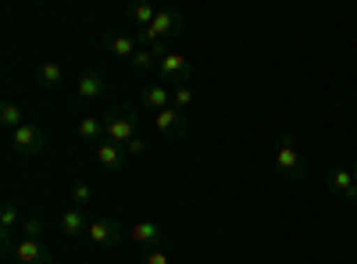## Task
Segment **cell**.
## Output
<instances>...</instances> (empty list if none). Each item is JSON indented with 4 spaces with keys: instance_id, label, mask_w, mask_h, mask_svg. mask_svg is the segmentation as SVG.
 I'll list each match as a JSON object with an SVG mask.
<instances>
[{
    "instance_id": "obj_1",
    "label": "cell",
    "mask_w": 357,
    "mask_h": 264,
    "mask_svg": "<svg viewBox=\"0 0 357 264\" xmlns=\"http://www.w3.org/2000/svg\"><path fill=\"white\" fill-rule=\"evenodd\" d=\"M104 132H107V143H118V146H126L129 139L139 136V114L129 107V104H114L107 107L104 114Z\"/></svg>"
},
{
    "instance_id": "obj_2",
    "label": "cell",
    "mask_w": 357,
    "mask_h": 264,
    "mask_svg": "<svg viewBox=\"0 0 357 264\" xmlns=\"http://www.w3.org/2000/svg\"><path fill=\"white\" fill-rule=\"evenodd\" d=\"M183 29H186V15L175 11V8H165V11H158V18L151 22V29H143V43L154 47V50L165 57V54H168L165 43L175 40L178 33H183Z\"/></svg>"
},
{
    "instance_id": "obj_3",
    "label": "cell",
    "mask_w": 357,
    "mask_h": 264,
    "mask_svg": "<svg viewBox=\"0 0 357 264\" xmlns=\"http://www.w3.org/2000/svg\"><path fill=\"white\" fill-rule=\"evenodd\" d=\"M275 171L282 175V179H301V175L307 171V157H304V150H301V139H296V132H282L279 150H275Z\"/></svg>"
},
{
    "instance_id": "obj_4",
    "label": "cell",
    "mask_w": 357,
    "mask_h": 264,
    "mask_svg": "<svg viewBox=\"0 0 357 264\" xmlns=\"http://www.w3.org/2000/svg\"><path fill=\"white\" fill-rule=\"evenodd\" d=\"M122 236H126V225L118 222V218H97V222H89L86 243H89V250H107Z\"/></svg>"
},
{
    "instance_id": "obj_5",
    "label": "cell",
    "mask_w": 357,
    "mask_h": 264,
    "mask_svg": "<svg viewBox=\"0 0 357 264\" xmlns=\"http://www.w3.org/2000/svg\"><path fill=\"white\" fill-rule=\"evenodd\" d=\"M43 146H47V136H43V129L33 125V122H25L22 129L11 132V150L22 154V157H36V154H43Z\"/></svg>"
},
{
    "instance_id": "obj_6",
    "label": "cell",
    "mask_w": 357,
    "mask_h": 264,
    "mask_svg": "<svg viewBox=\"0 0 357 264\" xmlns=\"http://www.w3.org/2000/svg\"><path fill=\"white\" fill-rule=\"evenodd\" d=\"M107 93V79L100 68H86L75 82V104H93Z\"/></svg>"
},
{
    "instance_id": "obj_7",
    "label": "cell",
    "mask_w": 357,
    "mask_h": 264,
    "mask_svg": "<svg viewBox=\"0 0 357 264\" xmlns=\"http://www.w3.org/2000/svg\"><path fill=\"white\" fill-rule=\"evenodd\" d=\"M154 129L165 136V139H186L190 136V122H186V114L178 111V107H165L154 114Z\"/></svg>"
},
{
    "instance_id": "obj_8",
    "label": "cell",
    "mask_w": 357,
    "mask_h": 264,
    "mask_svg": "<svg viewBox=\"0 0 357 264\" xmlns=\"http://www.w3.org/2000/svg\"><path fill=\"white\" fill-rule=\"evenodd\" d=\"M158 72H161L165 86H186V82H190V57L168 50L161 61H158Z\"/></svg>"
},
{
    "instance_id": "obj_9",
    "label": "cell",
    "mask_w": 357,
    "mask_h": 264,
    "mask_svg": "<svg viewBox=\"0 0 357 264\" xmlns=\"http://www.w3.org/2000/svg\"><path fill=\"white\" fill-rule=\"evenodd\" d=\"M129 240L143 250H154V247H165L168 243V228L161 222H139L129 228Z\"/></svg>"
},
{
    "instance_id": "obj_10",
    "label": "cell",
    "mask_w": 357,
    "mask_h": 264,
    "mask_svg": "<svg viewBox=\"0 0 357 264\" xmlns=\"http://www.w3.org/2000/svg\"><path fill=\"white\" fill-rule=\"evenodd\" d=\"M15 261L18 264H54V254H50V247L43 243V240H25V236H18V243H15Z\"/></svg>"
},
{
    "instance_id": "obj_11",
    "label": "cell",
    "mask_w": 357,
    "mask_h": 264,
    "mask_svg": "<svg viewBox=\"0 0 357 264\" xmlns=\"http://www.w3.org/2000/svg\"><path fill=\"white\" fill-rule=\"evenodd\" d=\"M325 189L336 193L347 203H357V183H354V171L350 168H333L329 175H325Z\"/></svg>"
},
{
    "instance_id": "obj_12",
    "label": "cell",
    "mask_w": 357,
    "mask_h": 264,
    "mask_svg": "<svg viewBox=\"0 0 357 264\" xmlns=\"http://www.w3.org/2000/svg\"><path fill=\"white\" fill-rule=\"evenodd\" d=\"M57 232H61V240L75 243V240H86V232H89V218L82 208H68L61 215V222H57Z\"/></svg>"
},
{
    "instance_id": "obj_13",
    "label": "cell",
    "mask_w": 357,
    "mask_h": 264,
    "mask_svg": "<svg viewBox=\"0 0 357 264\" xmlns=\"http://www.w3.org/2000/svg\"><path fill=\"white\" fill-rule=\"evenodd\" d=\"M18 203L15 200H4L0 208V236H4V250H15V232H18Z\"/></svg>"
},
{
    "instance_id": "obj_14",
    "label": "cell",
    "mask_w": 357,
    "mask_h": 264,
    "mask_svg": "<svg viewBox=\"0 0 357 264\" xmlns=\"http://www.w3.org/2000/svg\"><path fill=\"white\" fill-rule=\"evenodd\" d=\"M97 161H100V168L104 171H122L126 168V161H129V154H126V146H118V143H100L97 146Z\"/></svg>"
},
{
    "instance_id": "obj_15",
    "label": "cell",
    "mask_w": 357,
    "mask_h": 264,
    "mask_svg": "<svg viewBox=\"0 0 357 264\" xmlns=\"http://www.w3.org/2000/svg\"><path fill=\"white\" fill-rule=\"evenodd\" d=\"M107 54L118 57V61H132V57L139 54V40H136L132 33H114V36L107 40Z\"/></svg>"
},
{
    "instance_id": "obj_16",
    "label": "cell",
    "mask_w": 357,
    "mask_h": 264,
    "mask_svg": "<svg viewBox=\"0 0 357 264\" xmlns=\"http://www.w3.org/2000/svg\"><path fill=\"white\" fill-rule=\"evenodd\" d=\"M143 107L146 111H165V107H172V86H165V82H154V86H143Z\"/></svg>"
},
{
    "instance_id": "obj_17",
    "label": "cell",
    "mask_w": 357,
    "mask_h": 264,
    "mask_svg": "<svg viewBox=\"0 0 357 264\" xmlns=\"http://www.w3.org/2000/svg\"><path fill=\"white\" fill-rule=\"evenodd\" d=\"M75 132H79V139H82V143H97V146L107 139V132H104V118H100V114H82L79 125H75Z\"/></svg>"
},
{
    "instance_id": "obj_18",
    "label": "cell",
    "mask_w": 357,
    "mask_h": 264,
    "mask_svg": "<svg viewBox=\"0 0 357 264\" xmlns=\"http://www.w3.org/2000/svg\"><path fill=\"white\" fill-rule=\"evenodd\" d=\"M40 82L47 86V90H61V86H65V65L54 61V57H50V61H43L40 65Z\"/></svg>"
},
{
    "instance_id": "obj_19",
    "label": "cell",
    "mask_w": 357,
    "mask_h": 264,
    "mask_svg": "<svg viewBox=\"0 0 357 264\" xmlns=\"http://www.w3.org/2000/svg\"><path fill=\"white\" fill-rule=\"evenodd\" d=\"M0 122H4V129H8V132H15V129H22V125H25L18 100H11V97H8L4 104H0Z\"/></svg>"
},
{
    "instance_id": "obj_20",
    "label": "cell",
    "mask_w": 357,
    "mask_h": 264,
    "mask_svg": "<svg viewBox=\"0 0 357 264\" xmlns=\"http://www.w3.org/2000/svg\"><path fill=\"white\" fill-rule=\"evenodd\" d=\"M126 15H129L139 29H151V22L158 18V8H154V4H129Z\"/></svg>"
},
{
    "instance_id": "obj_21",
    "label": "cell",
    "mask_w": 357,
    "mask_h": 264,
    "mask_svg": "<svg viewBox=\"0 0 357 264\" xmlns=\"http://www.w3.org/2000/svg\"><path fill=\"white\" fill-rule=\"evenodd\" d=\"M68 200H72V208H86V203L93 200V186H89L86 179H75L68 186Z\"/></svg>"
},
{
    "instance_id": "obj_22",
    "label": "cell",
    "mask_w": 357,
    "mask_h": 264,
    "mask_svg": "<svg viewBox=\"0 0 357 264\" xmlns=\"http://www.w3.org/2000/svg\"><path fill=\"white\" fill-rule=\"evenodd\" d=\"M158 61H161V54H158L154 47H139V54L132 57L129 65H132L136 72H151V68H158Z\"/></svg>"
},
{
    "instance_id": "obj_23",
    "label": "cell",
    "mask_w": 357,
    "mask_h": 264,
    "mask_svg": "<svg viewBox=\"0 0 357 264\" xmlns=\"http://www.w3.org/2000/svg\"><path fill=\"white\" fill-rule=\"evenodd\" d=\"M172 107H178V111H190L193 107V86L186 82V86H172Z\"/></svg>"
},
{
    "instance_id": "obj_24",
    "label": "cell",
    "mask_w": 357,
    "mask_h": 264,
    "mask_svg": "<svg viewBox=\"0 0 357 264\" xmlns=\"http://www.w3.org/2000/svg\"><path fill=\"white\" fill-rule=\"evenodd\" d=\"M18 228H22V236H25V240H47V225H43L40 218H25Z\"/></svg>"
},
{
    "instance_id": "obj_25",
    "label": "cell",
    "mask_w": 357,
    "mask_h": 264,
    "mask_svg": "<svg viewBox=\"0 0 357 264\" xmlns=\"http://www.w3.org/2000/svg\"><path fill=\"white\" fill-rule=\"evenodd\" d=\"M146 150H151L146 136H136V139H129V143H126V154H129V157H143Z\"/></svg>"
},
{
    "instance_id": "obj_26",
    "label": "cell",
    "mask_w": 357,
    "mask_h": 264,
    "mask_svg": "<svg viewBox=\"0 0 357 264\" xmlns=\"http://www.w3.org/2000/svg\"><path fill=\"white\" fill-rule=\"evenodd\" d=\"M143 264H172V254H168L165 247H154V250H146Z\"/></svg>"
},
{
    "instance_id": "obj_27",
    "label": "cell",
    "mask_w": 357,
    "mask_h": 264,
    "mask_svg": "<svg viewBox=\"0 0 357 264\" xmlns=\"http://www.w3.org/2000/svg\"><path fill=\"white\" fill-rule=\"evenodd\" d=\"M350 171H354V183H357V161H354V168H350Z\"/></svg>"
},
{
    "instance_id": "obj_28",
    "label": "cell",
    "mask_w": 357,
    "mask_h": 264,
    "mask_svg": "<svg viewBox=\"0 0 357 264\" xmlns=\"http://www.w3.org/2000/svg\"><path fill=\"white\" fill-rule=\"evenodd\" d=\"M79 264H86V261H79Z\"/></svg>"
}]
</instances>
